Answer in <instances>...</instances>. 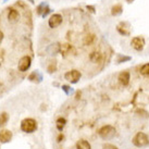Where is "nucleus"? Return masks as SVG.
<instances>
[{"label":"nucleus","instance_id":"27","mask_svg":"<svg viewBox=\"0 0 149 149\" xmlns=\"http://www.w3.org/2000/svg\"><path fill=\"white\" fill-rule=\"evenodd\" d=\"M86 10L88 11V12H91V14H95L96 13L95 6H91V4H88V6H86Z\"/></svg>","mask_w":149,"mask_h":149},{"label":"nucleus","instance_id":"4","mask_svg":"<svg viewBox=\"0 0 149 149\" xmlns=\"http://www.w3.org/2000/svg\"><path fill=\"white\" fill-rule=\"evenodd\" d=\"M81 76H82V74L79 70H71L68 71L64 74V79L68 82H70L71 84H76L81 79Z\"/></svg>","mask_w":149,"mask_h":149},{"label":"nucleus","instance_id":"17","mask_svg":"<svg viewBox=\"0 0 149 149\" xmlns=\"http://www.w3.org/2000/svg\"><path fill=\"white\" fill-rule=\"evenodd\" d=\"M66 124V120L64 119V118H58L57 119V121H56V127H57V130L58 131H60V132H62L63 128H64V126H65Z\"/></svg>","mask_w":149,"mask_h":149},{"label":"nucleus","instance_id":"22","mask_svg":"<svg viewBox=\"0 0 149 149\" xmlns=\"http://www.w3.org/2000/svg\"><path fill=\"white\" fill-rule=\"evenodd\" d=\"M95 39H96V36L94 34H88V35H86L85 38H84V44L87 46L91 45L93 42H95Z\"/></svg>","mask_w":149,"mask_h":149},{"label":"nucleus","instance_id":"21","mask_svg":"<svg viewBox=\"0 0 149 149\" xmlns=\"http://www.w3.org/2000/svg\"><path fill=\"white\" fill-rule=\"evenodd\" d=\"M47 7H48V4L46 3L45 1L42 2V3H39L37 7H36V13H37L38 15H40V17H42V13H44V11H45V9L47 8Z\"/></svg>","mask_w":149,"mask_h":149},{"label":"nucleus","instance_id":"1","mask_svg":"<svg viewBox=\"0 0 149 149\" xmlns=\"http://www.w3.org/2000/svg\"><path fill=\"white\" fill-rule=\"evenodd\" d=\"M116 130L112 125H104L98 131V135L100 136V138H102L104 141L113 138V137L116 136Z\"/></svg>","mask_w":149,"mask_h":149},{"label":"nucleus","instance_id":"26","mask_svg":"<svg viewBox=\"0 0 149 149\" xmlns=\"http://www.w3.org/2000/svg\"><path fill=\"white\" fill-rule=\"evenodd\" d=\"M102 149H119L116 145L113 144H109V143H106L102 145Z\"/></svg>","mask_w":149,"mask_h":149},{"label":"nucleus","instance_id":"30","mask_svg":"<svg viewBox=\"0 0 149 149\" xmlns=\"http://www.w3.org/2000/svg\"><path fill=\"white\" fill-rule=\"evenodd\" d=\"M2 40H3V33H2L1 31H0V45H1Z\"/></svg>","mask_w":149,"mask_h":149},{"label":"nucleus","instance_id":"13","mask_svg":"<svg viewBox=\"0 0 149 149\" xmlns=\"http://www.w3.org/2000/svg\"><path fill=\"white\" fill-rule=\"evenodd\" d=\"M123 13V6L121 3H116L111 8V15L112 17H119Z\"/></svg>","mask_w":149,"mask_h":149},{"label":"nucleus","instance_id":"32","mask_svg":"<svg viewBox=\"0 0 149 149\" xmlns=\"http://www.w3.org/2000/svg\"><path fill=\"white\" fill-rule=\"evenodd\" d=\"M134 1H135V0H126L127 3H132V2H134Z\"/></svg>","mask_w":149,"mask_h":149},{"label":"nucleus","instance_id":"24","mask_svg":"<svg viewBox=\"0 0 149 149\" xmlns=\"http://www.w3.org/2000/svg\"><path fill=\"white\" fill-rule=\"evenodd\" d=\"M47 71H48L49 73H54V72L57 71V63H56V61L49 63V65L47 68Z\"/></svg>","mask_w":149,"mask_h":149},{"label":"nucleus","instance_id":"16","mask_svg":"<svg viewBox=\"0 0 149 149\" xmlns=\"http://www.w3.org/2000/svg\"><path fill=\"white\" fill-rule=\"evenodd\" d=\"M60 44H58V42H56V44H51V45L47 48V52L49 54H58V52H60Z\"/></svg>","mask_w":149,"mask_h":149},{"label":"nucleus","instance_id":"34","mask_svg":"<svg viewBox=\"0 0 149 149\" xmlns=\"http://www.w3.org/2000/svg\"><path fill=\"white\" fill-rule=\"evenodd\" d=\"M7 1H8V0H3V2H7Z\"/></svg>","mask_w":149,"mask_h":149},{"label":"nucleus","instance_id":"5","mask_svg":"<svg viewBox=\"0 0 149 149\" xmlns=\"http://www.w3.org/2000/svg\"><path fill=\"white\" fill-rule=\"evenodd\" d=\"M31 64H32V58L29 56H24L20 59L19 64H17V69L20 72H26L31 68Z\"/></svg>","mask_w":149,"mask_h":149},{"label":"nucleus","instance_id":"29","mask_svg":"<svg viewBox=\"0 0 149 149\" xmlns=\"http://www.w3.org/2000/svg\"><path fill=\"white\" fill-rule=\"evenodd\" d=\"M63 138H64V136H63V134H62V133H60V134H59V136L57 137V141H58V143H60V141H63Z\"/></svg>","mask_w":149,"mask_h":149},{"label":"nucleus","instance_id":"23","mask_svg":"<svg viewBox=\"0 0 149 149\" xmlns=\"http://www.w3.org/2000/svg\"><path fill=\"white\" fill-rule=\"evenodd\" d=\"M141 74L144 76H149V63H145L144 65L141 68Z\"/></svg>","mask_w":149,"mask_h":149},{"label":"nucleus","instance_id":"7","mask_svg":"<svg viewBox=\"0 0 149 149\" xmlns=\"http://www.w3.org/2000/svg\"><path fill=\"white\" fill-rule=\"evenodd\" d=\"M63 21V17L61 14H59V13H54L52 14L51 17H49V20H48V25H49L50 29H56V27H58L61 25Z\"/></svg>","mask_w":149,"mask_h":149},{"label":"nucleus","instance_id":"33","mask_svg":"<svg viewBox=\"0 0 149 149\" xmlns=\"http://www.w3.org/2000/svg\"><path fill=\"white\" fill-rule=\"evenodd\" d=\"M27 1H29V3H32V4H34V3H35V1H34V0H27Z\"/></svg>","mask_w":149,"mask_h":149},{"label":"nucleus","instance_id":"2","mask_svg":"<svg viewBox=\"0 0 149 149\" xmlns=\"http://www.w3.org/2000/svg\"><path fill=\"white\" fill-rule=\"evenodd\" d=\"M21 130L27 134L34 133L37 130V121L32 118H26L21 122Z\"/></svg>","mask_w":149,"mask_h":149},{"label":"nucleus","instance_id":"31","mask_svg":"<svg viewBox=\"0 0 149 149\" xmlns=\"http://www.w3.org/2000/svg\"><path fill=\"white\" fill-rule=\"evenodd\" d=\"M79 96H81V91H77V95H76V99H79Z\"/></svg>","mask_w":149,"mask_h":149},{"label":"nucleus","instance_id":"6","mask_svg":"<svg viewBox=\"0 0 149 149\" xmlns=\"http://www.w3.org/2000/svg\"><path fill=\"white\" fill-rule=\"evenodd\" d=\"M131 45L136 51H141V50L145 48L146 42L145 38L141 37V36H136V37L132 38V42H131Z\"/></svg>","mask_w":149,"mask_h":149},{"label":"nucleus","instance_id":"18","mask_svg":"<svg viewBox=\"0 0 149 149\" xmlns=\"http://www.w3.org/2000/svg\"><path fill=\"white\" fill-rule=\"evenodd\" d=\"M76 149H91V146L87 141L81 139L76 143Z\"/></svg>","mask_w":149,"mask_h":149},{"label":"nucleus","instance_id":"8","mask_svg":"<svg viewBox=\"0 0 149 149\" xmlns=\"http://www.w3.org/2000/svg\"><path fill=\"white\" fill-rule=\"evenodd\" d=\"M60 54H62L63 57H68V56L76 54V50L71 44H62L60 46Z\"/></svg>","mask_w":149,"mask_h":149},{"label":"nucleus","instance_id":"9","mask_svg":"<svg viewBox=\"0 0 149 149\" xmlns=\"http://www.w3.org/2000/svg\"><path fill=\"white\" fill-rule=\"evenodd\" d=\"M116 31H118V33L122 35V36H125V37H127L131 35V31H130V24H128L127 22H122L120 24L116 26Z\"/></svg>","mask_w":149,"mask_h":149},{"label":"nucleus","instance_id":"14","mask_svg":"<svg viewBox=\"0 0 149 149\" xmlns=\"http://www.w3.org/2000/svg\"><path fill=\"white\" fill-rule=\"evenodd\" d=\"M89 59H91V61L93 63H99L102 60V54L99 51H93L89 54Z\"/></svg>","mask_w":149,"mask_h":149},{"label":"nucleus","instance_id":"3","mask_svg":"<svg viewBox=\"0 0 149 149\" xmlns=\"http://www.w3.org/2000/svg\"><path fill=\"white\" fill-rule=\"evenodd\" d=\"M132 143L134 146H136L138 148H141V147H146V146L149 145V137L147 136V134L143 132H138L133 137Z\"/></svg>","mask_w":149,"mask_h":149},{"label":"nucleus","instance_id":"10","mask_svg":"<svg viewBox=\"0 0 149 149\" xmlns=\"http://www.w3.org/2000/svg\"><path fill=\"white\" fill-rule=\"evenodd\" d=\"M118 79H119V83L122 85V86H127L130 84V79H131V74L127 71H122L119 76H118Z\"/></svg>","mask_w":149,"mask_h":149},{"label":"nucleus","instance_id":"12","mask_svg":"<svg viewBox=\"0 0 149 149\" xmlns=\"http://www.w3.org/2000/svg\"><path fill=\"white\" fill-rule=\"evenodd\" d=\"M20 19V13L17 9L14 8H9V12H8V20L9 22L11 23H15V22L19 21Z\"/></svg>","mask_w":149,"mask_h":149},{"label":"nucleus","instance_id":"15","mask_svg":"<svg viewBox=\"0 0 149 149\" xmlns=\"http://www.w3.org/2000/svg\"><path fill=\"white\" fill-rule=\"evenodd\" d=\"M29 79L31 82H35V83H39L40 81L42 79V74L37 72V71H35V72H32L29 76Z\"/></svg>","mask_w":149,"mask_h":149},{"label":"nucleus","instance_id":"19","mask_svg":"<svg viewBox=\"0 0 149 149\" xmlns=\"http://www.w3.org/2000/svg\"><path fill=\"white\" fill-rule=\"evenodd\" d=\"M9 121V114L7 112H2L0 113V127H2L8 123Z\"/></svg>","mask_w":149,"mask_h":149},{"label":"nucleus","instance_id":"28","mask_svg":"<svg viewBox=\"0 0 149 149\" xmlns=\"http://www.w3.org/2000/svg\"><path fill=\"white\" fill-rule=\"evenodd\" d=\"M50 12H51V9H50L49 7H47V8L45 9V11H44V13H42V17H46L47 15H48V14H49Z\"/></svg>","mask_w":149,"mask_h":149},{"label":"nucleus","instance_id":"20","mask_svg":"<svg viewBox=\"0 0 149 149\" xmlns=\"http://www.w3.org/2000/svg\"><path fill=\"white\" fill-rule=\"evenodd\" d=\"M132 60V57L130 56H124V54H118L116 57V62L118 63H124V62H128Z\"/></svg>","mask_w":149,"mask_h":149},{"label":"nucleus","instance_id":"11","mask_svg":"<svg viewBox=\"0 0 149 149\" xmlns=\"http://www.w3.org/2000/svg\"><path fill=\"white\" fill-rule=\"evenodd\" d=\"M12 139V132L9 130H1L0 131V143L7 144Z\"/></svg>","mask_w":149,"mask_h":149},{"label":"nucleus","instance_id":"25","mask_svg":"<svg viewBox=\"0 0 149 149\" xmlns=\"http://www.w3.org/2000/svg\"><path fill=\"white\" fill-rule=\"evenodd\" d=\"M61 88H62V91L65 93L66 95H71V94H73V91H73V88H72L71 86H69V85H62Z\"/></svg>","mask_w":149,"mask_h":149}]
</instances>
